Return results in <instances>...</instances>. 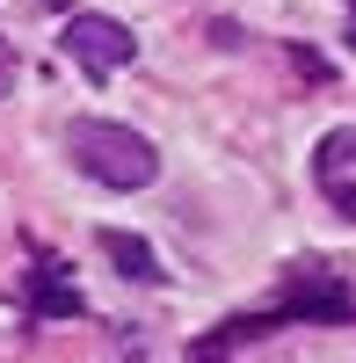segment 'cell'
<instances>
[{"label": "cell", "mask_w": 356, "mask_h": 363, "mask_svg": "<svg viewBox=\"0 0 356 363\" xmlns=\"http://www.w3.org/2000/svg\"><path fill=\"white\" fill-rule=\"evenodd\" d=\"M66 160L87 182H102V189H145V182L160 174L153 138H138L131 124H109V116H80L66 131Z\"/></svg>", "instance_id": "cell-1"}, {"label": "cell", "mask_w": 356, "mask_h": 363, "mask_svg": "<svg viewBox=\"0 0 356 363\" xmlns=\"http://www.w3.org/2000/svg\"><path fill=\"white\" fill-rule=\"evenodd\" d=\"M66 51H73L95 80H109V73H124L131 58H138V37H131L124 22H109V15H73V22H66Z\"/></svg>", "instance_id": "cell-2"}, {"label": "cell", "mask_w": 356, "mask_h": 363, "mask_svg": "<svg viewBox=\"0 0 356 363\" xmlns=\"http://www.w3.org/2000/svg\"><path fill=\"white\" fill-rule=\"evenodd\" d=\"M102 255H109L116 277H131V284H160V255L145 247L138 233H102Z\"/></svg>", "instance_id": "cell-3"}, {"label": "cell", "mask_w": 356, "mask_h": 363, "mask_svg": "<svg viewBox=\"0 0 356 363\" xmlns=\"http://www.w3.org/2000/svg\"><path fill=\"white\" fill-rule=\"evenodd\" d=\"M37 313H58V320H80L87 313V298L66 284V269H44V277H37Z\"/></svg>", "instance_id": "cell-4"}, {"label": "cell", "mask_w": 356, "mask_h": 363, "mask_svg": "<svg viewBox=\"0 0 356 363\" xmlns=\"http://www.w3.org/2000/svg\"><path fill=\"white\" fill-rule=\"evenodd\" d=\"M349 160H356V131H328V138H320V182L342 174Z\"/></svg>", "instance_id": "cell-5"}, {"label": "cell", "mask_w": 356, "mask_h": 363, "mask_svg": "<svg viewBox=\"0 0 356 363\" xmlns=\"http://www.w3.org/2000/svg\"><path fill=\"white\" fill-rule=\"evenodd\" d=\"M320 189H328V203H335L342 218L356 225V182H349V174H328V182H320Z\"/></svg>", "instance_id": "cell-6"}, {"label": "cell", "mask_w": 356, "mask_h": 363, "mask_svg": "<svg viewBox=\"0 0 356 363\" xmlns=\"http://www.w3.org/2000/svg\"><path fill=\"white\" fill-rule=\"evenodd\" d=\"M15 80H22V58L0 44V95H15Z\"/></svg>", "instance_id": "cell-7"}, {"label": "cell", "mask_w": 356, "mask_h": 363, "mask_svg": "<svg viewBox=\"0 0 356 363\" xmlns=\"http://www.w3.org/2000/svg\"><path fill=\"white\" fill-rule=\"evenodd\" d=\"M116 363H153V356H145V342H138V335H124V342H116Z\"/></svg>", "instance_id": "cell-8"}, {"label": "cell", "mask_w": 356, "mask_h": 363, "mask_svg": "<svg viewBox=\"0 0 356 363\" xmlns=\"http://www.w3.org/2000/svg\"><path fill=\"white\" fill-rule=\"evenodd\" d=\"M349 51H356V8H349Z\"/></svg>", "instance_id": "cell-9"}]
</instances>
